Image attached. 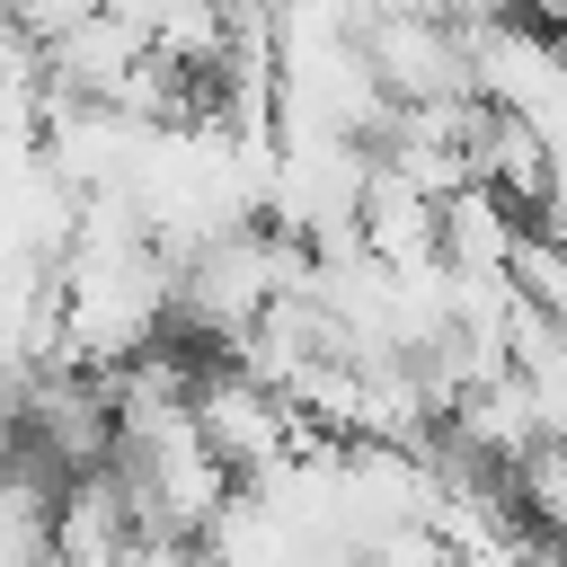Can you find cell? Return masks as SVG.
<instances>
[{
    "label": "cell",
    "mask_w": 567,
    "mask_h": 567,
    "mask_svg": "<svg viewBox=\"0 0 567 567\" xmlns=\"http://www.w3.org/2000/svg\"><path fill=\"white\" fill-rule=\"evenodd\" d=\"M53 470L35 452H0V567H44L53 558Z\"/></svg>",
    "instance_id": "4"
},
{
    "label": "cell",
    "mask_w": 567,
    "mask_h": 567,
    "mask_svg": "<svg viewBox=\"0 0 567 567\" xmlns=\"http://www.w3.org/2000/svg\"><path fill=\"white\" fill-rule=\"evenodd\" d=\"M301 434H310V425H301L266 381H248L239 363H195V443H204L230 478L275 470Z\"/></svg>",
    "instance_id": "2"
},
{
    "label": "cell",
    "mask_w": 567,
    "mask_h": 567,
    "mask_svg": "<svg viewBox=\"0 0 567 567\" xmlns=\"http://www.w3.org/2000/svg\"><path fill=\"white\" fill-rule=\"evenodd\" d=\"M186 549H195V540H159V532H133V540H124L106 567H186Z\"/></svg>",
    "instance_id": "6"
},
{
    "label": "cell",
    "mask_w": 567,
    "mask_h": 567,
    "mask_svg": "<svg viewBox=\"0 0 567 567\" xmlns=\"http://www.w3.org/2000/svg\"><path fill=\"white\" fill-rule=\"evenodd\" d=\"M354 44L390 106H461L470 97V35L452 18H363Z\"/></svg>",
    "instance_id": "3"
},
{
    "label": "cell",
    "mask_w": 567,
    "mask_h": 567,
    "mask_svg": "<svg viewBox=\"0 0 567 567\" xmlns=\"http://www.w3.org/2000/svg\"><path fill=\"white\" fill-rule=\"evenodd\" d=\"M186 567H221V558H204V549H186Z\"/></svg>",
    "instance_id": "8"
},
{
    "label": "cell",
    "mask_w": 567,
    "mask_h": 567,
    "mask_svg": "<svg viewBox=\"0 0 567 567\" xmlns=\"http://www.w3.org/2000/svg\"><path fill=\"white\" fill-rule=\"evenodd\" d=\"M44 567H62V558H44Z\"/></svg>",
    "instance_id": "9"
},
{
    "label": "cell",
    "mask_w": 567,
    "mask_h": 567,
    "mask_svg": "<svg viewBox=\"0 0 567 567\" xmlns=\"http://www.w3.org/2000/svg\"><path fill=\"white\" fill-rule=\"evenodd\" d=\"M470 97L505 124H523L532 142L558 151L567 133V71H558V35L523 27V18H487L470 27Z\"/></svg>",
    "instance_id": "1"
},
{
    "label": "cell",
    "mask_w": 567,
    "mask_h": 567,
    "mask_svg": "<svg viewBox=\"0 0 567 567\" xmlns=\"http://www.w3.org/2000/svg\"><path fill=\"white\" fill-rule=\"evenodd\" d=\"M505 9H514L523 27H558V9H567V0H505Z\"/></svg>",
    "instance_id": "7"
},
{
    "label": "cell",
    "mask_w": 567,
    "mask_h": 567,
    "mask_svg": "<svg viewBox=\"0 0 567 567\" xmlns=\"http://www.w3.org/2000/svg\"><path fill=\"white\" fill-rule=\"evenodd\" d=\"M106 0H0V18L27 35V44H53L62 27H80V18H97Z\"/></svg>",
    "instance_id": "5"
}]
</instances>
